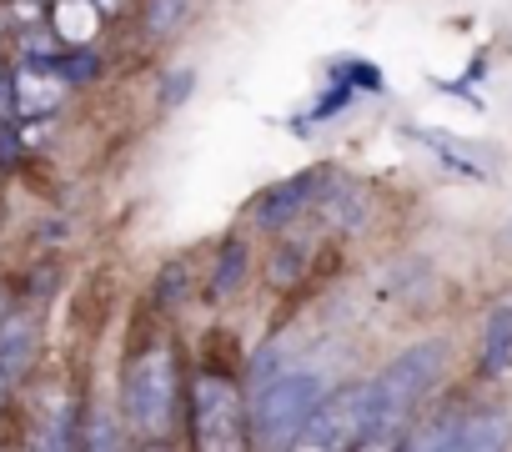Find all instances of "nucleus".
<instances>
[{
  "label": "nucleus",
  "mask_w": 512,
  "mask_h": 452,
  "mask_svg": "<svg viewBox=\"0 0 512 452\" xmlns=\"http://www.w3.org/2000/svg\"><path fill=\"white\" fill-rule=\"evenodd\" d=\"M507 442H512V417H507V407H467L462 447H457V452H507Z\"/></svg>",
  "instance_id": "nucleus-10"
},
{
  "label": "nucleus",
  "mask_w": 512,
  "mask_h": 452,
  "mask_svg": "<svg viewBox=\"0 0 512 452\" xmlns=\"http://www.w3.org/2000/svg\"><path fill=\"white\" fill-rule=\"evenodd\" d=\"M61 96H66V81L41 61H26L16 71V81H11V101H16L21 116H51L61 106Z\"/></svg>",
  "instance_id": "nucleus-7"
},
{
  "label": "nucleus",
  "mask_w": 512,
  "mask_h": 452,
  "mask_svg": "<svg viewBox=\"0 0 512 452\" xmlns=\"http://www.w3.org/2000/svg\"><path fill=\"white\" fill-rule=\"evenodd\" d=\"M191 437L196 452H246L251 412L241 407V392L221 372H201L191 387Z\"/></svg>",
  "instance_id": "nucleus-4"
},
{
  "label": "nucleus",
  "mask_w": 512,
  "mask_h": 452,
  "mask_svg": "<svg viewBox=\"0 0 512 452\" xmlns=\"http://www.w3.org/2000/svg\"><path fill=\"white\" fill-rule=\"evenodd\" d=\"M347 101H352V86L342 81V86H332V91H327V96H322V101L312 106V116H317V121H327V116H337V111H342Z\"/></svg>",
  "instance_id": "nucleus-20"
},
{
  "label": "nucleus",
  "mask_w": 512,
  "mask_h": 452,
  "mask_svg": "<svg viewBox=\"0 0 512 452\" xmlns=\"http://www.w3.org/2000/svg\"><path fill=\"white\" fill-rule=\"evenodd\" d=\"M101 11L91 6V0H56V31L71 41V46H86L91 31H96Z\"/></svg>",
  "instance_id": "nucleus-14"
},
{
  "label": "nucleus",
  "mask_w": 512,
  "mask_h": 452,
  "mask_svg": "<svg viewBox=\"0 0 512 452\" xmlns=\"http://www.w3.org/2000/svg\"><path fill=\"white\" fill-rule=\"evenodd\" d=\"M186 16V0H151V11H146V31L151 36H166L176 31V21Z\"/></svg>",
  "instance_id": "nucleus-18"
},
{
  "label": "nucleus",
  "mask_w": 512,
  "mask_h": 452,
  "mask_svg": "<svg viewBox=\"0 0 512 452\" xmlns=\"http://www.w3.org/2000/svg\"><path fill=\"white\" fill-rule=\"evenodd\" d=\"M121 412H126L131 432L146 442L171 432V422H176V357H171V347H146L126 367Z\"/></svg>",
  "instance_id": "nucleus-3"
},
{
  "label": "nucleus",
  "mask_w": 512,
  "mask_h": 452,
  "mask_svg": "<svg viewBox=\"0 0 512 452\" xmlns=\"http://www.w3.org/2000/svg\"><path fill=\"white\" fill-rule=\"evenodd\" d=\"M36 317L26 312H11V317H0V377H21L31 362H36Z\"/></svg>",
  "instance_id": "nucleus-8"
},
{
  "label": "nucleus",
  "mask_w": 512,
  "mask_h": 452,
  "mask_svg": "<svg viewBox=\"0 0 512 452\" xmlns=\"http://www.w3.org/2000/svg\"><path fill=\"white\" fill-rule=\"evenodd\" d=\"M442 367H447V347L442 342H417L407 352H397L367 387H372V442L377 437H392L422 402L427 392L442 382Z\"/></svg>",
  "instance_id": "nucleus-1"
},
{
  "label": "nucleus",
  "mask_w": 512,
  "mask_h": 452,
  "mask_svg": "<svg viewBox=\"0 0 512 452\" xmlns=\"http://www.w3.org/2000/svg\"><path fill=\"white\" fill-rule=\"evenodd\" d=\"M21 156V131L11 121H0V161H16Z\"/></svg>",
  "instance_id": "nucleus-21"
},
{
  "label": "nucleus",
  "mask_w": 512,
  "mask_h": 452,
  "mask_svg": "<svg viewBox=\"0 0 512 452\" xmlns=\"http://www.w3.org/2000/svg\"><path fill=\"white\" fill-rule=\"evenodd\" d=\"M327 382L317 372H302V367H287L277 377H267L256 387V402H251V437L262 452H292L297 432L307 427V417L322 407V392Z\"/></svg>",
  "instance_id": "nucleus-2"
},
{
  "label": "nucleus",
  "mask_w": 512,
  "mask_h": 452,
  "mask_svg": "<svg viewBox=\"0 0 512 452\" xmlns=\"http://www.w3.org/2000/svg\"><path fill=\"white\" fill-rule=\"evenodd\" d=\"M91 6H96V11H116V6H121V0H91Z\"/></svg>",
  "instance_id": "nucleus-22"
},
{
  "label": "nucleus",
  "mask_w": 512,
  "mask_h": 452,
  "mask_svg": "<svg viewBox=\"0 0 512 452\" xmlns=\"http://www.w3.org/2000/svg\"><path fill=\"white\" fill-rule=\"evenodd\" d=\"M317 206H322V216L332 221V226H342V232H357V226L367 221V191L362 186H352V181H337V186H322V196H317Z\"/></svg>",
  "instance_id": "nucleus-13"
},
{
  "label": "nucleus",
  "mask_w": 512,
  "mask_h": 452,
  "mask_svg": "<svg viewBox=\"0 0 512 452\" xmlns=\"http://www.w3.org/2000/svg\"><path fill=\"white\" fill-rule=\"evenodd\" d=\"M26 452H76V412H71L66 397L46 417H36V427L26 437Z\"/></svg>",
  "instance_id": "nucleus-11"
},
{
  "label": "nucleus",
  "mask_w": 512,
  "mask_h": 452,
  "mask_svg": "<svg viewBox=\"0 0 512 452\" xmlns=\"http://www.w3.org/2000/svg\"><path fill=\"white\" fill-rule=\"evenodd\" d=\"M41 66H51L66 86H71V81H91V76L101 71V61H96L91 51H66V56H51V61H41Z\"/></svg>",
  "instance_id": "nucleus-16"
},
{
  "label": "nucleus",
  "mask_w": 512,
  "mask_h": 452,
  "mask_svg": "<svg viewBox=\"0 0 512 452\" xmlns=\"http://www.w3.org/2000/svg\"><path fill=\"white\" fill-rule=\"evenodd\" d=\"M86 452H121V437H116L111 412H91V427H86Z\"/></svg>",
  "instance_id": "nucleus-17"
},
{
  "label": "nucleus",
  "mask_w": 512,
  "mask_h": 452,
  "mask_svg": "<svg viewBox=\"0 0 512 452\" xmlns=\"http://www.w3.org/2000/svg\"><path fill=\"white\" fill-rule=\"evenodd\" d=\"M0 76H6V71H0Z\"/></svg>",
  "instance_id": "nucleus-24"
},
{
  "label": "nucleus",
  "mask_w": 512,
  "mask_h": 452,
  "mask_svg": "<svg viewBox=\"0 0 512 452\" xmlns=\"http://www.w3.org/2000/svg\"><path fill=\"white\" fill-rule=\"evenodd\" d=\"M362 442H372V387L367 382L327 392L322 407L297 432L292 452H352Z\"/></svg>",
  "instance_id": "nucleus-5"
},
{
  "label": "nucleus",
  "mask_w": 512,
  "mask_h": 452,
  "mask_svg": "<svg viewBox=\"0 0 512 452\" xmlns=\"http://www.w3.org/2000/svg\"><path fill=\"white\" fill-rule=\"evenodd\" d=\"M482 377H502L512 367V302H497L482 322V347H477Z\"/></svg>",
  "instance_id": "nucleus-9"
},
{
  "label": "nucleus",
  "mask_w": 512,
  "mask_h": 452,
  "mask_svg": "<svg viewBox=\"0 0 512 452\" xmlns=\"http://www.w3.org/2000/svg\"><path fill=\"white\" fill-rule=\"evenodd\" d=\"M322 181H327V171H302V176H292L282 186H267L262 196L251 201V221L256 226H287L292 216H302L307 206H317Z\"/></svg>",
  "instance_id": "nucleus-6"
},
{
  "label": "nucleus",
  "mask_w": 512,
  "mask_h": 452,
  "mask_svg": "<svg viewBox=\"0 0 512 452\" xmlns=\"http://www.w3.org/2000/svg\"><path fill=\"white\" fill-rule=\"evenodd\" d=\"M6 382H11V377H0V402H6Z\"/></svg>",
  "instance_id": "nucleus-23"
},
{
  "label": "nucleus",
  "mask_w": 512,
  "mask_h": 452,
  "mask_svg": "<svg viewBox=\"0 0 512 452\" xmlns=\"http://www.w3.org/2000/svg\"><path fill=\"white\" fill-rule=\"evenodd\" d=\"M462 422H467V412H442V417L412 427L397 452H457L462 447Z\"/></svg>",
  "instance_id": "nucleus-12"
},
{
  "label": "nucleus",
  "mask_w": 512,
  "mask_h": 452,
  "mask_svg": "<svg viewBox=\"0 0 512 452\" xmlns=\"http://www.w3.org/2000/svg\"><path fill=\"white\" fill-rule=\"evenodd\" d=\"M191 86H196V76H191V71L166 76V86H161V106H181V101L191 96Z\"/></svg>",
  "instance_id": "nucleus-19"
},
{
  "label": "nucleus",
  "mask_w": 512,
  "mask_h": 452,
  "mask_svg": "<svg viewBox=\"0 0 512 452\" xmlns=\"http://www.w3.org/2000/svg\"><path fill=\"white\" fill-rule=\"evenodd\" d=\"M246 277V242L241 237H226L221 242V257H216V277H211V297H231Z\"/></svg>",
  "instance_id": "nucleus-15"
}]
</instances>
